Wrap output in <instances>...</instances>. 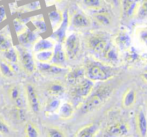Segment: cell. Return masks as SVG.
Masks as SVG:
<instances>
[{
  "instance_id": "cell-1",
  "label": "cell",
  "mask_w": 147,
  "mask_h": 137,
  "mask_svg": "<svg viewBox=\"0 0 147 137\" xmlns=\"http://www.w3.org/2000/svg\"><path fill=\"white\" fill-rule=\"evenodd\" d=\"M85 77L91 81H106L115 76L116 70L113 67L101 62L88 61L84 67Z\"/></svg>"
},
{
  "instance_id": "cell-2",
  "label": "cell",
  "mask_w": 147,
  "mask_h": 137,
  "mask_svg": "<svg viewBox=\"0 0 147 137\" xmlns=\"http://www.w3.org/2000/svg\"><path fill=\"white\" fill-rule=\"evenodd\" d=\"M109 95H110V91L105 87H99L95 92L91 91L90 94L82 101L79 112L81 114H87L98 109L108 98Z\"/></svg>"
},
{
  "instance_id": "cell-3",
  "label": "cell",
  "mask_w": 147,
  "mask_h": 137,
  "mask_svg": "<svg viewBox=\"0 0 147 137\" xmlns=\"http://www.w3.org/2000/svg\"><path fill=\"white\" fill-rule=\"evenodd\" d=\"M109 42H110L109 37L107 36L106 33L103 32L92 33L86 39V45H87L88 49L99 55L104 50V48L108 45Z\"/></svg>"
},
{
  "instance_id": "cell-4",
  "label": "cell",
  "mask_w": 147,
  "mask_h": 137,
  "mask_svg": "<svg viewBox=\"0 0 147 137\" xmlns=\"http://www.w3.org/2000/svg\"><path fill=\"white\" fill-rule=\"evenodd\" d=\"M72 86L73 87H72L71 95L74 100L79 103L82 102L91 93V91L93 90V87H94V82L91 81L88 78L84 77L82 80H80L79 82L72 85Z\"/></svg>"
},
{
  "instance_id": "cell-5",
  "label": "cell",
  "mask_w": 147,
  "mask_h": 137,
  "mask_svg": "<svg viewBox=\"0 0 147 137\" xmlns=\"http://www.w3.org/2000/svg\"><path fill=\"white\" fill-rule=\"evenodd\" d=\"M80 48H81V42H80V38L77 34L73 33L65 38L63 49L65 51L67 59H75L79 54Z\"/></svg>"
},
{
  "instance_id": "cell-6",
  "label": "cell",
  "mask_w": 147,
  "mask_h": 137,
  "mask_svg": "<svg viewBox=\"0 0 147 137\" xmlns=\"http://www.w3.org/2000/svg\"><path fill=\"white\" fill-rule=\"evenodd\" d=\"M25 95L26 100H27L28 106L31 109V111L34 113H38L41 109L40 101H39L38 94L36 92V89L32 84H27L25 88Z\"/></svg>"
},
{
  "instance_id": "cell-7",
  "label": "cell",
  "mask_w": 147,
  "mask_h": 137,
  "mask_svg": "<svg viewBox=\"0 0 147 137\" xmlns=\"http://www.w3.org/2000/svg\"><path fill=\"white\" fill-rule=\"evenodd\" d=\"M129 132V126L126 122L116 121L110 123L105 129V135L107 136H125Z\"/></svg>"
},
{
  "instance_id": "cell-8",
  "label": "cell",
  "mask_w": 147,
  "mask_h": 137,
  "mask_svg": "<svg viewBox=\"0 0 147 137\" xmlns=\"http://www.w3.org/2000/svg\"><path fill=\"white\" fill-rule=\"evenodd\" d=\"M18 53H19V61L21 63L22 67H23L24 71L27 72L28 74H31L36 71L37 66L35 64L33 56L25 49H20Z\"/></svg>"
},
{
  "instance_id": "cell-9",
  "label": "cell",
  "mask_w": 147,
  "mask_h": 137,
  "mask_svg": "<svg viewBox=\"0 0 147 137\" xmlns=\"http://www.w3.org/2000/svg\"><path fill=\"white\" fill-rule=\"evenodd\" d=\"M138 3H139V0H122L120 3L122 19L127 20L131 18L135 14Z\"/></svg>"
},
{
  "instance_id": "cell-10",
  "label": "cell",
  "mask_w": 147,
  "mask_h": 137,
  "mask_svg": "<svg viewBox=\"0 0 147 137\" xmlns=\"http://www.w3.org/2000/svg\"><path fill=\"white\" fill-rule=\"evenodd\" d=\"M8 95H9L10 100L12 101L15 106L18 107H24V99L22 95V89L20 85H12L8 89Z\"/></svg>"
},
{
  "instance_id": "cell-11",
  "label": "cell",
  "mask_w": 147,
  "mask_h": 137,
  "mask_svg": "<svg viewBox=\"0 0 147 137\" xmlns=\"http://www.w3.org/2000/svg\"><path fill=\"white\" fill-rule=\"evenodd\" d=\"M100 55L110 64H116L119 62V54H118L117 47L111 44V42L108 43V45L100 53Z\"/></svg>"
},
{
  "instance_id": "cell-12",
  "label": "cell",
  "mask_w": 147,
  "mask_h": 137,
  "mask_svg": "<svg viewBox=\"0 0 147 137\" xmlns=\"http://www.w3.org/2000/svg\"><path fill=\"white\" fill-rule=\"evenodd\" d=\"M114 42L119 50L126 51L131 45V38L126 31H119L115 36Z\"/></svg>"
},
{
  "instance_id": "cell-13",
  "label": "cell",
  "mask_w": 147,
  "mask_h": 137,
  "mask_svg": "<svg viewBox=\"0 0 147 137\" xmlns=\"http://www.w3.org/2000/svg\"><path fill=\"white\" fill-rule=\"evenodd\" d=\"M39 70L41 73L47 74V75H57V74H62L65 73L66 69L63 66H59L56 64H50L48 63H41L39 65Z\"/></svg>"
},
{
  "instance_id": "cell-14",
  "label": "cell",
  "mask_w": 147,
  "mask_h": 137,
  "mask_svg": "<svg viewBox=\"0 0 147 137\" xmlns=\"http://www.w3.org/2000/svg\"><path fill=\"white\" fill-rule=\"evenodd\" d=\"M85 77V71L84 68L82 67H76L74 69L70 70L66 73V81L69 84L74 85L77 82H79L80 80H82Z\"/></svg>"
},
{
  "instance_id": "cell-15",
  "label": "cell",
  "mask_w": 147,
  "mask_h": 137,
  "mask_svg": "<svg viewBox=\"0 0 147 137\" xmlns=\"http://www.w3.org/2000/svg\"><path fill=\"white\" fill-rule=\"evenodd\" d=\"M66 61H67V57H66L65 51L63 49L62 45H55L54 49H53V57H52V62L53 64H56L59 66H63L65 65Z\"/></svg>"
},
{
  "instance_id": "cell-16",
  "label": "cell",
  "mask_w": 147,
  "mask_h": 137,
  "mask_svg": "<svg viewBox=\"0 0 147 137\" xmlns=\"http://www.w3.org/2000/svg\"><path fill=\"white\" fill-rule=\"evenodd\" d=\"M71 23L76 28H87L91 25V20L81 12L75 13L71 18Z\"/></svg>"
},
{
  "instance_id": "cell-17",
  "label": "cell",
  "mask_w": 147,
  "mask_h": 137,
  "mask_svg": "<svg viewBox=\"0 0 147 137\" xmlns=\"http://www.w3.org/2000/svg\"><path fill=\"white\" fill-rule=\"evenodd\" d=\"M136 126L140 136H147V117L142 109H139L136 114Z\"/></svg>"
},
{
  "instance_id": "cell-18",
  "label": "cell",
  "mask_w": 147,
  "mask_h": 137,
  "mask_svg": "<svg viewBox=\"0 0 147 137\" xmlns=\"http://www.w3.org/2000/svg\"><path fill=\"white\" fill-rule=\"evenodd\" d=\"M66 88L65 85L60 81H51L46 86V91L51 97H60L64 92Z\"/></svg>"
},
{
  "instance_id": "cell-19",
  "label": "cell",
  "mask_w": 147,
  "mask_h": 137,
  "mask_svg": "<svg viewBox=\"0 0 147 137\" xmlns=\"http://www.w3.org/2000/svg\"><path fill=\"white\" fill-rule=\"evenodd\" d=\"M98 131H99L98 124L92 123V124H88V125L80 128V129L77 131V133L75 134V136H77V137H93V136L96 135Z\"/></svg>"
},
{
  "instance_id": "cell-20",
  "label": "cell",
  "mask_w": 147,
  "mask_h": 137,
  "mask_svg": "<svg viewBox=\"0 0 147 137\" xmlns=\"http://www.w3.org/2000/svg\"><path fill=\"white\" fill-rule=\"evenodd\" d=\"M69 25V15H68V12L66 11L63 14V18H62L61 23L59 24V26L55 29V34H56L57 38L59 39V41H63L65 39V34L66 30Z\"/></svg>"
},
{
  "instance_id": "cell-21",
  "label": "cell",
  "mask_w": 147,
  "mask_h": 137,
  "mask_svg": "<svg viewBox=\"0 0 147 137\" xmlns=\"http://www.w3.org/2000/svg\"><path fill=\"white\" fill-rule=\"evenodd\" d=\"M55 42L52 39H39L33 44V51L37 52V51H42V50H52L55 47Z\"/></svg>"
},
{
  "instance_id": "cell-22",
  "label": "cell",
  "mask_w": 147,
  "mask_h": 137,
  "mask_svg": "<svg viewBox=\"0 0 147 137\" xmlns=\"http://www.w3.org/2000/svg\"><path fill=\"white\" fill-rule=\"evenodd\" d=\"M136 98H137V93H136L134 88H129L123 95L122 98V106L124 108H130L133 106L134 103L136 102Z\"/></svg>"
},
{
  "instance_id": "cell-23",
  "label": "cell",
  "mask_w": 147,
  "mask_h": 137,
  "mask_svg": "<svg viewBox=\"0 0 147 137\" xmlns=\"http://www.w3.org/2000/svg\"><path fill=\"white\" fill-rule=\"evenodd\" d=\"M58 115L62 119H70L74 115V107L73 104L70 102H64L61 103L58 109Z\"/></svg>"
},
{
  "instance_id": "cell-24",
  "label": "cell",
  "mask_w": 147,
  "mask_h": 137,
  "mask_svg": "<svg viewBox=\"0 0 147 137\" xmlns=\"http://www.w3.org/2000/svg\"><path fill=\"white\" fill-rule=\"evenodd\" d=\"M61 104L59 97H51L48 101H47L46 105H45V112L48 115H52L58 112L59 106Z\"/></svg>"
},
{
  "instance_id": "cell-25",
  "label": "cell",
  "mask_w": 147,
  "mask_h": 137,
  "mask_svg": "<svg viewBox=\"0 0 147 137\" xmlns=\"http://www.w3.org/2000/svg\"><path fill=\"white\" fill-rule=\"evenodd\" d=\"M4 57H5V61L10 63L12 66L14 64L18 63V61H19V53L13 46L10 47L6 51H4Z\"/></svg>"
},
{
  "instance_id": "cell-26",
  "label": "cell",
  "mask_w": 147,
  "mask_h": 137,
  "mask_svg": "<svg viewBox=\"0 0 147 137\" xmlns=\"http://www.w3.org/2000/svg\"><path fill=\"white\" fill-rule=\"evenodd\" d=\"M53 57V49L52 50H42L34 52V58L38 60L41 63H48L51 62Z\"/></svg>"
},
{
  "instance_id": "cell-27",
  "label": "cell",
  "mask_w": 147,
  "mask_h": 137,
  "mask_svg": "<svg viewBox=\"0 0 147 137\" xmlns=\"http://www.w3.org/2000/svg\"><path fill=\"white\" fill-rule=\"evenodd\" d=\"M0 74L5 78H11L14 76V69L13 66L7 61L3 60L0 61Z\"/></svg>"
},
{
  "instance_id": "cell-28",
  "label": "cell",
  "mask_w": 147,
  "mask_h": 137,
  "mask_svg": "<svg viewBox=\"0 0 147 137\" xmlns=\"http://www.w3.org/2000/svg\"><path fill=\"white\" fill-rule=\"evenodd\" d=\"M48 15H49V19H50L52 27L54 29H56L59 26V24L61 23L62 18H63V14H62L59 10L54 9V10L49 11Z\"/></svg>"
},
{
  "instance_id": "cell-29",
  "label": "cell",
  "mask_w": 147,
  "mask_h": 137,
  "mask_svg": "<svg viewBox=\"0 0 147 137\" xmlns=\"http://www.w3.org/2000/svg\"><path fill=\"white\" fill-rule=\"evenodd\" d=\"M94 19L101 25H110L111 23V16L106 11H99L94 14Z\"/></svg>"
},
{
  "instance_id": "cell-30",
  "label": "cell",
  "mask_w": 147,
  "mask_h": 137,
  "mask_svg": "<svg viewBox=\"0 0 147 137\" xmlns=\"http://www.w3.org/2000/svg\"><path fill=\"white\" fill-rule=\"evenodd\" d=\"M135 17L137 19H146L147 18V0H141L138 3L137 9L135 11Z\"/></svg>"
},
{
  "instance_id": "cell-31",
  "label": "cell",
  "mask_w": 147,
  "mask_h": 137,
  "mask_svg": "<svg viewBox=\"0 0 147 137\" xmlns=\"http://www.w3.org/2000/svg\"><path fill=\"white\" fill-rule=\"evenodd\" d=\"M18 40L21 44H29V43L34 41V35L29 30H24L21 33L18 34Z\"/></svg>"
},
{
  "instance_id": "cell-32",
  "label": "cell",
  "mask_w": 147,
  "mask_h": 137,
  "mask_svg": "<svg viewBox=\"0 0 147 137\" xmlns=\"http://www.w3.org/2000/svg\"><path fill=\"white\" fill-rule=\"evenodd\" d=\"M25 136L27 137H38L40 136V132L37 126L32 122H27L25 125Z\"/></svg>"
},
{
  "instance_id": "cell-33",
  "label": "cell",
  "mask_w": 147,
  "mask_h": 137,
  "mask_svg": "<svg viewBox=\"0 0 147 137\" xmlns=\"http://www.w3.org/2000/svg\"><path fill=\"white\" fill-rule=\"evenodd\" d=\"M10 47H12L11 39L8 36H6L4 33H1L0 34V50L4 52L7 49H9Z\"/></svg>"
},
{
  "instance_id": "cell-34",
  "label": "cell",
  "mask_w": 147,
  "mask_h": 137,
  "mask_svg": "<svg viewBox=\"0 0 147 137\" xmlns=\"http://www.w3.org/2000/svg\"><path fill=\"white\" fill-rule=\"evenodd\" d=\"M140 56L137 53V51L134 48H128L126 50V60H127L129 63H135V62L139 61Z\"/></svg>"
},
{
  "instance_id": "cell-35",
  "label": "cell",
  "mask_w": 147,
  "mask_h": 137,
  "mask_svg": "<svg viewBox=\"0 0 147 137\" xmlns=\"http://www.w3.org/2000/svg\"><path fill=\"white\" fill-rule=\"evenodd\" d=\"M84 6H86L89 9L98 10L102 7V1L101 0H82Z\"/></svg>"
},
{
  "instance_id": "cell-36",
  "label": "cell",
  "mask_w": 147,
  "mask_h": 137,
  "mask_svg": "<svg viewBox=\"0 0 147 137\" xmlns=\"http://www.w3.org/2000/svg\"><path fill=\"white\" fill-rule=\"evenodd\" d=\"M13 113H14V115H15L16 119H17L19 122H24V121H25L26 112H25V109H24V107L15 106Z\"/></svg>"
},
{
  "instance_id": "cell-37",
  "label": "cell",
  "mask_w": 147,
  "mask_h": 137,
  "mask_svg": "<svg viewBox=\"0 0 147 137\" xmlns=\"http://www.w3.org/2000/svg\"><path fill=\"white\" fill-rule=\"evenodd\" d=\"M46 135L49 137H63L65 136V133L57 127H50L47 129Z\"/></svg>"
},
{
  "instance_id": "cell-38",
  "label": "cell",
  "mask_w": 147,
  "mask_h": 137,
  "mask_svg": "<svg viewBox=\"0 0 147 137\" xmlns=\"http://www.w3.org/2000/svg\"><path fill=\"white\" fill-rule=\"evenodd\" d=\"M9 133H10V127L2 118H0V134L7 135Z\"/></svg>"
},
{
  "instance_id": "cell-39",
  "label": "cell",
  "mask_w": 147,
  "mask_h": 137,
  "mask_svg": "<svg viewBox=\"0 0 147 137\" xmlns=\"http://www.w3.org/2000/svg\"><path fill=\"white\" fill-rule=\"evenodd\" d=\"M137 34H138V37H139L140 41L147 45V27L140 28L139 30H138Z\"/></svg>"
},
{
  "instance_id": "cell-40",
  "label": "cell",
  "mask_w": 147,
  "mask_h": 137,
  "mask_svg": "<svg viewBox=\"0 0 147 137\" xmlns=\"http://www.w3.org/2000/svg\"><path fill=\"white\" fill-rule=\"evenodd\" d=\"M121 1H122V0H110V3L112 4L114 7H118V6H120Z\"/></svg>"
},
{
  "instance_id": "cell-41",
  "label": "cell",
  "mask_w": 147,
  "mask_h": 137,
  "mask_svg": "<svg viewBox=\"0 0 147 137\" xmlns=\"http://www.w3.org/2000/svg\"><path fill=\"white\" fill-rule=\"evenodd\" d=\"M141 77H142V79L144 80L146 83H147V71H144V72H142V74H141Z\"/></svg>"
}]
</instances>
